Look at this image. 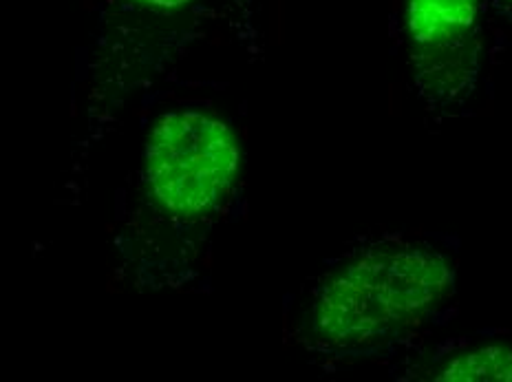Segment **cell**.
I'll use <instances>...</instances> for the list:
<instances>
[{"label": "cell", "mask_w": 512, "mask_h": 382, "mask_svg": "<svg viewBox=\"0 0 512 382\" xmlns=\"http://www.w3.org/2000/svg\"><path fill=\"white\" fill-rule=\"evenodd\" d=\"M451 252L420 237L387 235L351 250L314 290L312 332L345 352L380 347L415 332L451 301Z\"/></svg>", "instance_id": "obj_1"}, {"label": "cell", "mask_w": 512, "mask_h": 382, "mask_svg": "<svg viewBox=\"0 0 512 382\" xmlns=\"http://www.w3.org/2000/svg\"><path fill=\"white\" fill-rule=\"evenodd\" d=\"M239 159V142L226 122L204 111H170L146 137L144 186L164 212L199 219L230 195Z\"/></svg>", "instance_id": "obj_2"}, {"label": "cell", "mask_w": 512, "mask_h": 382, "mask_svg": "<svg viewBox=\"0 0 512 382\" xmlns=\"http://www.w3.org/2000/svg\"><path fill=\"white\" fill-rule=\"evenodd\" d=\"M400 27L424 109L437 118L462 113L482 73L484 0H402Z\"/></svg>", "instance_id": "obj_3"}, {"label": "cell", "mask_w": 512, "mask_h": 382, "mask_svg": "<svg viewBox=\"0 0 512 382\" xmlns=\"http://www.w3.org/2000/svg\"><path fill=\"white\" fill-rule=\"evenodd\" d=\"M433 380L512 382V343H482L466 347L442 360Z\"/></svg>", "instance_id": "obj_4"}, {"label": "cell", "mask_w": 512, "mask_h": 382, "mask_svg": "<svg viewBox=\"0 0 512 382\" xmlns=\"http://www.w3.org/2000/svg\"><path fill=\"white\" fill-rule=\"evenodd\" d=\"M486 25L493 34L512 49V0H484Z\"/></svg>", "instance_id": "obj_5"}, {"label": "cell", "mask_w": 512, "mask_h": 382, "mask_svg": "<svg viewBox=\"0 0 512 382\" xmlns=\"http://www.w3.org/2000/svg\"><path fill=\"white\" fill-rule=\"evenodd\" d=\"M117 3L135 7V9H142V12L168 16V14L184 12V9L197 5L199 0H117Z\"/></svg>", "instance_id": "obj_6"}]
</instances>
